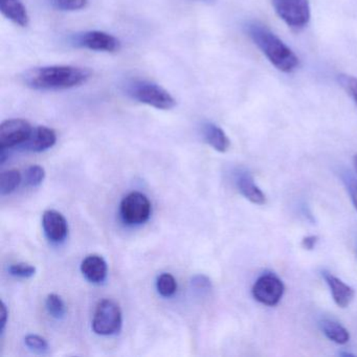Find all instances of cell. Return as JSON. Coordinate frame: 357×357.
Wrapping results in <instances>:
<instances>
[{"instance_id": "6da1fadb", "label": "cell", "mask_w": 357, "mask_h": 357, "mask_svg": "<svg viewBox=\"0 0 357 357\" xmlns=\"http://www.w3.org/2000/svg\"><path fill=\"white\" fill-rule=\"evenodd\" d=\"M91 75L86 68L51 66L26 70L22 79L26 87L34 91H64L84 84Z\"/></svg>"}, {"instance_id": "7a4b0ae2", "label": "cell", "mask_w": 357, "mask_h": 357, "mask_svg": "<svg viewBox=\"0 0 357 357\" xmlns=\"http://www.w3.org/2000/svg\"><path fill=\"white\" fill-rule=\"evenodd\" d=\"M246 33L268 61L280 72L290 74L298 68L300 61L298 56L268 28L259 22H250L246 26Z\"/></svg>"}, {"instance_id": "3957f363", "label": "cell", "mask_w": 357, "mask_h": 357, "mask_svg": "<svg viewBox=\"0 0 357 357\" xmlns=\"http://www.w3.org/2000/svg\"><path fill=\"white\" fill-rule=\"evenodd\" d=\"M125 95L139 103L146 104L160 110H170L176 101L170 93L160 85L147 80H129L123 85Z\"/></svg>"}, {"instance_id": "277c9868", "label": "cell", "mask_w": 357, "mask_h": 357, "mask_svg": "<svg viewBox=\"0 0 357 357\" xmlns=\"http://www.w3.org/2000/svg\"><path fill=\"white\" fill-rule=\"evenodd\" d=\"M273 6L277 15L292 30H303L309 24V0H273Z\"/></svg>"}, {"instance_id": "5b68a950", "label": "cell", "mask_w": 357, "mask_h": 357, "mask_svg": "<svg viewBox=\"0 0 357 357\" xmlns=\"http://www.w3.org/2000/svg\"><path fill=\"white\" fill-rule=\"evenodd\" d=\"M122 311L112 300H103L98 304L93 319V330L99 335H112L122 327Z\"/></svg>"}, {"instance_id": "8992f818", "label": "cell", "mask_w": 357, "mask_h": 357, "mask_svg": "<svg viewBox=\"0 0 357 357\" xmlns=\"http://www.w3.org/2000/svg\"><path fill=\"white\" fill-rule=\"evenodd\" d=\"M285 286L273 273H264L255 282L252 288V296L257 302L265 306L273 307L283 298Z\"/></svg>"}, {"instance_id": "52a82bcc", "label": "cell", "mask_w": 357, "mask_h": 357, "mask_svg": "<svg viewBox=\"0 0 357 357\" xmlns=\"http://www.w3.org/2000/svg\"><path fill=\"white\" fill-rule=\"evenodd\" d=\"M151 202L145 194L132 192L121 202V215L131 225L145 223L151 215Z\"/></svg>"}, {"instance_id": "ba28073f", "label": "cell", "mask_w": 357, "mask_h": 357, "mask_svg": "<svg viewBox=\"0 0 357 357\" xmlns=\"http://www.w3.org/2000/svg\"><path fill=\"white\" fill-rule=\"evenodd\" d=\"M33 130L30 123L22 119L5 121L0 126V148L7 150L26 143Z\"/></svg>"}, {"instance_id": "9c48e42d", "label": "cell", "mask_w": 357, "mask_h": 357, "mask_svg": "<svg viewBox=\"0 0 357 357\" xmlns=\"http://www.w3.org/2000/svg\"><path fill=\"white\" fill-rule=\"evenodd\" d=\"M72 43L75 47L107 53L119 51L121 45L120 41L116 37L101 31H89L82 34L75 35L72 38Z\"/></svg>"}, {"instance_id": "30bf717a", "label": "cell", "mask_w": 357, "mask_h": 357, "mask_svg": "<svg viewBox=\"0 0 357 357\" xmlns=\"http://www.w3.org/2000/svg\"><path fill=\"white\" fill-rule=\"evenodd\" d=\"M43 229L50 241L59 243L66 239L68 234V225L66 217L55 210H47L43 213Z\"/></svg>"}, {"instance_id": "8fae6325", "label": "cell", "mask_w": 357, "mask_h": 357, "mask_svg": "<svg viewBox=\"0 0 357 357\" xmlns=\"http://www.w3.org/2000/svg\"><path fill=\"white\" fill-rule=\"evenodd\" d=\"M323 278L328 287H329L334 303L340 308H347L354 298V289L348 284L344 283L342 280L338 279L332 273H327V271H324Z\"/></svg>"}, {"instance_id": "7c38bea8", "label": "cell", "mask_w": 357, "mask_h": 357, "mask_svg": "<svg viewBox=\"0 0 357 357\" xmlns=\"http://www.w3.org/2000/svg\"><path fill=\"white\" fill-rule=\"evenodd\" d=\"M238 190L248 202L258 206L266 204V196L255 183L254 177L248 171H240L236 177Z\"/></svg>"}, {"instance_id": "4fadbf2b", "label": "cell", "mask_w": 357, "mask_h": 357, "mask_svg": "<svg viewBox=\"0 0 357 357\" xmlns=\"http://www.w3.org/2000/svg\"><path fill=\"white\" fill-rule=\"evenodd\" d=\"M81 271L89 282L100 284L107 275V263L99 255H91L83 260Z\"/></svg>"}, {"instance_id": "5bb4252c", "label": "cell", "mask_w": 357, "mask_h": 357, "mask_svg": "<svg viewBox=\"0 0 357 357\" xmlns=\"http://www.w3.org/2000/svg\"><path fill=\"white\" fill-rule=\"evenodd\" d=\"M57 142L55 130L49 127L38 126L33 130L29 141L26 144V149L33 152H43L53 147Z\"/></svg>"}, {"instance_id": "9a60e30c", "label": "cell", "mask_w": 357, "mask_h": 357, "mask_svg": "<svg viewBox=\"0 0 357 357\" xmlns=\"http://www.w3.org/2000/svg\"><path fill=\"white\" fill-rule=\"evenodd\" d=\"M202 135L204 141L216 151L225 153L229 149L231 142L229 137L222 128L217 126L214 123H206L202 126Z\"/></svg>"}, {"instance_id": "2e32d148", "label": "cell", "mask_w": 357, "mask_h": 357, "mask_svg": "<svg viewBox=\"0 0 357 357\" xmlns=\"http://www.w3.org/2000/svg\"><path fill=\"white\" fill-rule=\"evenodd\" d=\"M0 11L14 24L22 28L28 26L30 18L26 7L20 0H0Z\"/></svg>"}, {"instance_id": "e0dca14e", "label": "cell", "mask_w": 357, "mask_h": 357, "mask_svg": "<svg viewBox=\"0 0 357 357\" xmlns=\"http://www.w3.org/2000/svg\"><path fill=\"white\" fill-rule=\"evenodd\" d=\"M319 327L325 334L326 337L338 344H346L350 340V333L348 330L332 319H324L319 321Z\"/></svg>"}, {"instance_id": "ac0fdd59", "label": "cell", "mask_w": 357, "mask_h": 357, "mask_svg": "<svg viewBox=\"0 0 357 357\" xmlns=\"http://www.w3.org/2000/svg\"><path fill=\"white\" fill-rule=\"evenodd\" d=\"M22 174L16 169L6 171L0 179V192L1 195H8L15 191L22 183Z\"/></svg>"}, {"instance_id": "d6986e66", "label": "cell", "mask_w": 357, "mask_h": 357, "mask_svg": "<svg viewBox=\"0 0 357 357\" xmlns=\"http://www.w3.org/2000/svg\"><path fill=\"white\" fill-rule=\"evenodd\" d=\"M45 307L47 312L57 319H63L66 314V303L58 294H51L47 296L45 301Z\"/></svg>"}, {"instance_id": "ffe728a7", "label": "cell", "mask_w": 357, "mask_h": 357, "mask_svg": "<svg viewBox=\"0 0 357 357\" xmlns=\"http://www.w3.org/2000/svg\"><path fill=\"white\" fill-rule=\"evenodd\" d=\"M156 288H158V291L160 292V296H164V298H170L176 292V280L170 273H162L158 278Z\"/></svg>"}, {"instance_id": "44dd1931", "label": "cell", "mask_w": 357, "mask_h": 357, "mask_svg": "<svg viewBox=\"0 0 357 357\" xmlns=\"http://www.w3.org/2000/svg\"><path fill=\"white\" fill-rule=\"evenodd\" d=\"M52 8L62 12H74L84 9L89 0H49Z\"/></svg>"}, {"instance_id": "7402d4cb", "label": "cell", "mask_w": 357, "mask_h": 357, "mask_svg": "<svg viewBox=\"0 0 357 357\" xmlns=\"http://www.w3.org/2000/svg\"><path fill=\"white\" fill-rule=\"evenodd\" d=\"M45 169L41 166H38V165H33L26 170V185H30V187H38L45 181Z\"/></svg>"}, {"instance_id": "603a6c76", "label": "cell", "mask_w": 357, "mask_h": 357, "mask_svg": "<svg viewBox=\"0 0 357 357\" xmlns=\"http://www.w3.org/2000/svg\"><path fill=\"white\" fill-rule=\"evenodd\" d=\"M9 273L14 277L29 279L34 277L36 273V267L28 263H16V264L10 265Z\"/></svg>"}, {"instance_id": "cb8c5ba5", "label": "cell", "mask_w": 357, "mask_h": 357, "mask_svg": "<svg viewBox=\"0 0 357 357\" xmlns=\"http://www.w3.org/2000/svg\"><path fill=\"white\" fill-rule=\"evenodd\" d=\"M24 344L31 350L35 352L45 353L49 350V342L43 336L37 335V334H29L24 338Z\"/></svg>"}, {"instance_id": "d4e9b609", "label": "cell", "mask_w": 357, "mask_h": 357, "mask_svg": "<svg viewBox=\"0 0 357 357\" xmlns=\"http://www.w3.org/2000/svg\"><path fill=\"white\" fill-rule=\"evenodd\" d=\"M338 82L357 105V78L349 75H340Z\"/></svg>"}, {"instance_id": "484cf974", "label": "cell", "mask_w": 357, "mask_h": 357, "mask_svg": "<svg viewBox=\"0 0 357 357\" xmlns=\"http://www.w3.org/2000/svg\"><path fill=\"white\" fill-rule=\"evenodd\" d=\"M342 181H344L347 190H348L353 206H354L355 210L357 211V178L351 176L350 174H346L342 177Z\"/></svg>"}, {"instance_id": "4316f807", "label": "cell", "mask_w": 357, "mask_h": 357, "mask_svg": "<svg viewBox=\"0 0 357 357\" xmlns=\"http://www.w3.org/2000/svg\"><path fill=\"white\" fill-rule=\"evenodd\" d=\"M192 284H193V287L197 291L208 292L212 289V283H211V280L206 275H195L193 280H192Z\"/></svg>"}, {"instance_id": "83f0119b", "label": "cell", "mask_w": 357, "mask_h": 357, "mask_svg": "<svg viewBox=\"0 0 357 357\" xmlns=\"http://www.w3.org/2000/svg\"><path fill=\"white\" fill-rule=\"evenodd\" d=\"M317 242H319V237L317 236H307V237L303 238L302 248L304 250H312L317 246Z\"/></svg>"}, {"instance_id": "f1b7e54d", "label": "cell", "mask_w": 357, "mask_h": 357, "mask_svg": "<svg viewBox=\"0 0 357 357\" xmlns=\"http://www.w3.org/2000/svg\"><path fill=\"white\" fill-rule=\"evenodd\" d=\"M8 314H9V312H8L7 306H6L5 302H3L1 303V313H0V317H1V319H0V332H1V334H3V332H5L6 325H7L8 321Z\"/></svg>"}, {"instance_id": "f546056e", "label": "cell", "mask_w": 357, "mask_h": 357, "mask_svg": "<svg viewBox=\"0 0 357 357\" xmlns=\"http://www.w3.org/2000/svg\"><path fill=\"white\" fill-rule=\"evenodd\" d=\"M353 167H354V171L357 175V153L353 156Z\"/></svg>"}]
</instances>
